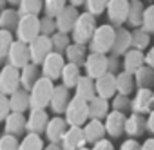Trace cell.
<instances>
[{
    "instance_id": "41",
    "label": "cell",
    "mask_w": 154,
    "mask_h": 150,
    "mask_svg": "<svg viewBox=\"0 0 154 150\" xmlns=\"http://www.w3.org/2000/svg\"><path fill=\"white\" fill-rule=\"evenodd\" d=\"M111 107H112V110H116V112L127 114V112H132V100H131V96L116 94V96L111 100Z\"/></svg>"
},
{
    "instance_id": "23",
    "label": "cell",
    "mask_w": 154,
    "mask_h": 150,
    "mask_svg": "<svg viewBox=\"0 0 154 150\" xmlns=\"http://www.w3.org/2000/svg\"><path fill=\"white\" fill-rule=\"evenodd\" d=\"M82 128H84V134H85L87 143H93V145L98 143V141H102L105 137V134H107L105 123L100 121V119H89Z\"/></svg>"
},
{
    "instance_id": "3",
    "label": "cell",
    "mask_w": 154,
    "mask_h": 150,
    "mask_svg": "<svg viewBox=\"0 0 154 150\" xmlns=\"http://www.w3.org/2000/svg\"><path fill=\"white\" fill-rule=\"evenodd\" d=\"M54 82H51L49 78H40L36 82V85L31 89V110L36 109V110H45L49 105H51V100H53V94H54Z\"/></svg>"
},
{
    "instance_id": "55",
    "label": "cell",
    "mask_w": 154,
    "mask_h": 150,
    "mask_svg": "<svg viewBox=\"0 0 154 150\" xmlns=\"http://www.w3.org/2000/svg\"><path fill=\"white\" fill-rule=\"evenodd\" d=\"M8 2H9V4H11V6H18V4H20V2H22V0H8Z\"/></svg>"
},
{
    "instance_id": "42",
    "label": "cell",
    "mask_w": 154,
    "mask_h": 150,
    "mask_svg": "<svg viewBox=\"0 0 154 150\" xmlns=\"http://www.w3.org/2000/svg\"><path fill=\"white\" fill-rule=\"evenodd\" d=\"M109 0H85V11L93 16H100L102 13H107Z\"/></svg>"
},
{
    "instance_id": "13",
    "label": "cell",
    "mask_w": 154,
    "mask_h": 150,
    "mask_svg": "<svg viewBox=\"0 0 154 150\" xmlns=\"http://www.w3.org/2000/svg\"><path fill=\"white\" fill-rule=\"evenodd\" d=\"M78 16H80V11L78 8H74V6H67L63 11L58 13V16L54 18L56 20V29L58 33H65V34H71L76 22H78Z\"/></svg>"
},
{
    "instance_id": "31",
    "label": "cell",
    "mask_w": 154,
    "mask_h": 150,
    "mask_svg": "<svg viewBox=\"0 0 154 150\" xmlns=\"http://www.w3.org/2000/svg\"><path fill=\"white\" fill-rule=\"evenodd\" d=\"M116 89L118 94H125L131 96L136 89V80H134V74L127 72V70H120L116 74Z\"/></svg>"
},
{
    "instance_id": "46",
    "label": "cell",
    "mask_w": 154,
    "mask_h": 150,
    "mask_svg": "<svg viewBox=\"0 0 154 150\" xmlns=\"http://www.w3.org/2000/svg\"><path fill=\"white\" fill-rule=\"evenodd\" d=\"M13 110H11V103H9V96H0V119L2 121H6L8 118H9V114H11Z\"/></svg>"
},
{
    "instance_id": "19",
    "label": "cell",
    "mask_w": 154,
    "mask_h": 150,
    "mask_svg": "<svg viewBox=\"0 0 154 150\" xmlns=\"http://www.w3.org/2000/svg\"><path fill=\"white\" fill-rule=\"evenodd\" d=\"M96 94L100 98H103V100H112L118 94V89H116V74L107 72V74H103L102 78L96 80Z\"/></svg>"
},
{
    "instance_id": "37",
    "label": "cell",
    "mask_w": 154,
    "mask_h": 150,
    "mask_svg": "<svg viewBox=\"0 0 154 150\" xmlns=\"http://www.w3.org/2000/svg\"><path fill=\"white\" fill-rule=\"evenodd\" d=\"M69 6V0H44V15L56 18L60 11H63Z\"/></svg>"
},
{
    "instance_id": "33",
    "label": "cell",
    "mask_w": 154,
    "mask_h": 150,
    "mask_svg": "<svg viewBox=\"0 0 154 150\" xmlns=\"http://www.w3.org/2000/svg\"><path fill=\"white\" fill-rule=\"evenodd\" d=\"M143 15H145V6L141 0H131V11H129V20L127 26L131 29H138L143 24Z\"/></svg>"
},
{
    "instance_id": "20",
    "label": "cell",
    "mask_w": 154,
    "mask_h": 150,
    "mask_svg": "<svg viewBox=\"0 0 154 150\" xmlns=\"http://www.w3.org/2000/svg\"><path fill=\"white\" fill-rule=\"evenodd\" d=\"M105 130L111 137H120L123 132H125V123H127V116L123 112H116L112 110L107 118H105Z\"/></svg>"
},
{
    "instance_id": "6",
    "label": "cell",
    "mask_w": 154,
    "mask_h": 150,
    "mask_svg": "<svg viewBox=\"0 0 154 150\" xmlns=\"http://www.w3.org/2000/svg\"><path fill=\"white\" fill-rule=\"evenodd\" d=\"M22 89V78H20V69L6 63L0 72V92L4 96H11L17 91Z\"/></svg>"
},
{
    "instance_id": "7",
    "label": "cell",
    "mask_w": 154,
    "mask_h": 150,
    "mask_svg": "<svg viewBox=\"0 0 154 150\" xmlns=\"http://www.w3.org/2000/svg\"><path fill=\"white\" fill-rule=\"evenodd\" d=\"M109 72V56L100 54V52H89L85 63H84V74L89 76L91 80H98L103 74Z\"/></svg>"
},
{
    "instance_id": "47",
    "label": "cell",
    "mask_w": 154,
    "mask_h": 150,
    "mask_svg": "<svg viewBox=\"0 0 154 150\" xmlns=\"http://www.w3.org/2000/svg\"><path fill=\"white\" fill-rule=\"evenodd\" d=\"M118 150H141V145H140L136 139L129 137V139H125V141L120 145V148H118Z\"/></svg>"
},
{
    "instance_id": "9",
    "label": "cell",
    "mask_w": 154,
    "mask_h": 150,
    "mask_svg": "<svg viewBox=\"0 0 154 150\" xmlns=\"http://www.w3.org/2000/svg\"><path fill=\"white\" fill-rule=\"evenodd\" d=\"M129 11H131V0H109L105 15L111 26L123 27L129 20Z\"/></svg>"
},
{
    "instance_id": "1",
    "label": "cell",
    "mask_w": 154,
    "mask_h": 150,
    "mask_svg": "<svg viewBox=\"0 0 154 150\" xmlns=\"http://www.w3.org/2000/svg\"><path fill=\"white\" fill-rule=\"evenodd\" d=\"M116 42V27L111 24L98 26L93 40L89 42V52H100V54H111Z\"/></svg>"
},
{
    "instance_id": "51",
    "label": "cell",
    "mask_w": 154,
    "mask_h": 150,
    "mask_svg": "<svg viewBox=\"0 0 154 150\" xmlns=\"http://www.w3.org/2000/svg\"><path fill=\"white\" fill-rule=\"evenodd\" d=\"M147 130L154 136V110L147 116Z\"/></svg>"
},
{
    "instance_id": "27",
    "label": "cell",
    "mask_w": 154,
    "mask_h": 150,
    "mask_svg": "<svg viewBox=\"0 0 154 150\" xmlns=\"http://www.w3.org/2000/svg\"><path fill=\"white\" fill-rule=\"evenodd\" d=\"M122 65H123V70H127V72H131V74H136V72L145 65V54H143L141 51H138V49H131V51L123 56Z\"/></svg>"
},
{
    "instance_id": "35",
    "label": "cell",
    "mask_w": 154,
    "mask_h": 150,
    "mask_svg": "<svg viewBox=\"0 0 154 150\" xmlns=\"http://www.w3.org/2000/svg\"><path fill=\"white\" fill-rule=\"evenodd\" d=\"M20 11V15H35L40 16V13L44 11V0H22L17 8Z\"/></svg>"
},
{
    "instance_id": "40",
    "label": "cell",
    "mask_w": 154,
    "mask_h": 150,
    "mask_svg": "<svg viewBox=\"0 0 154 150\" xmlns=\"http://www.w3.org/2000/svg\"><path fill=\"white\" fill-rule=\"evenodd\" d=\"M51 42H53V51L65 54V51L72 44V38H71V34H65V33H54L51 36Z\"/></svg>"
},
{
    "instance_id": "24",
    "label": "cell",
    "mask_w": 154,
    "mask_h": 150,
    "mask_svg": "<svg viewBox=\"0 0 154 150\" xmlns=\"http://www.w3.org/2000/svg\"><path fill=\"white\" fill-rule=\"evenodd\" d=\"M82 76H84V72H82V67L80 65L67 63L65 69H63V72H62L60 83L71 91V89H76V85H78V82L82 80Z\"/></svg>"
},
{
    "instance_id": "45",
    "label": "cell",
    "mask_w": 154,
    "mask_h": 150,
    "mask_svg": "<svg viewBox=\"0 0 154 150\" xmlns=\"http://www.w3.org/2000/svg\"><path fill=\"white\" fill-rule=\"evenodd\" d=\"M0 150H20V141L17 139V136L4 134L0 139Z\"/></svg>"
},
{
    "instance_id": "25",
    "label": "cell",
    "mask_w": 154,
    "mask_h": 150,
    "mask_svg": "<svg viewBox=\"0 0 154 150\" xmlns=\"http://www.w3.org/2000/svg\"><path fill=\"white\" fill-rule=\"evenodd\" d=\"M147 130V119L145 116L134 114L131 112V116H127V123H125V134L132 139H136L138 136H141Z\"/></svg>"
},
{
    "instance_id": "39",
    "label": "cell",
    "mask_w": 154,
    "mask_h": 150,
    "mask_svg": "<svg viewBox=\"0 0 154 150\" xmlns=\"http://www.w3.org/2000/svg\"><path fill=\"white\" fill-rule=\"evenodd\" d=\"M15 40H17V38L13 36L11 31L0 29V58H2V60L8 58V54H9V51H11V47H13V44H15Z\"/></svg>"
},
{
    "instance_id": "54",
    "label": "cell",
    "mask_w": 154,
    "mask_h": 150,
    "mask_svg": "<svg viewBox=\"0 0 154 150\" xmlns=\"http://www.w3.org/2000/svg\"><path fill=\"white\" fill-rule=\"evenodd\" d=\"M69 4L74 6V8H78V6H85V0H69Z\"/></svg>"
},
{
    "instance_id": "43",
    "label": "cell",
    "mask_w": 154,
    "mask_h": 150,
    "mask_svg": "<svg viewBox=\"0 0 154 150\" xmlns=\"http://www.w3.org/2000/svg\"><path fill=\"white\" fill-rule=\"evenodd\" d=\"M141 29L149 34L154 33V4H149L145 8V15H143V24H141Z\"/></svg>"
},
{
    "instance_id": "10",
    "label": "cell",
    "mask_w": 154,
    "mask_h": 150,
    "mask_svg": "<svg viewBox=\"0 0 154 150\" xmlns=\"http://www.w3.org/2000/svg\"><path fill=\"white\" fill-rule=\"evenodd\" d=\"M29 52H31V63L42 65L44 60L53 52V42H51V36L40 34L36 40H33V42L29 44Z\"/></svg>"
},
{
    "instance_id": "11",
    "label": "cell",
    "mask_w": 154,
    "mask_h": 150,
    "mask_svg": "<svg viewBox=\"0 0 154 150\" xmlns=\"http://www.w3.org/2000/svg\"><path fill=\"white\" fill-rule=\"evenodd\" d=\"M154 92L152 89H138L132 98V112L140 116H149L154 109Z\"/></svg>"
},
{
    "instance_id": "49",
    "label": "cell",
    "mask_w": 154,
    "mask_h": 150,
    "mask_svg": "<svg viewBox=\"0 0 154 150\" xmlns=\"http://www.w3.org/2000/svg\"><path fill=\"white\" fill-rule=\"evenodd\" d=\"M145 65H149V67L154 69V45L145 52Z\"/></svg>"
},
{
    "instance_id": "2",
    "label": "cell",
    "mask_w": 154,
    "mask_h": 150,
    "mask_svg": "<svg viewBox=\"0 0 154 150\" xmlns=\"http://www.w3.org/2000/svg\"><path fill=\"white\" fill-rule=\"evenodd\" d=\"M98 29V24H96V16L89 15L87 11L80 13L78 16V22H76L72 33H71V38L74 44H82V45H89V42L93 40L94 33Z\"/></svg>"
},
{
    "instance_id": "36",
    "label": "cell",
    "mask_w": 154,
    "mask_h": 150,
    "mask_svg": "<svg viewBox=\"0 0 154 150\" xmlns=\"http://www.w3.org/2000/svg\"><path fill=\"white\" fill-rule=\"evenodd\" d=\"M132 31V49H138V51H145V49H150V34L145 33L141 27L138 29H131Z\"/></svg>"
},
{
    "instance_id": "16",
    "label": "cell",
    "mask_w": 154,
    "mask_h": 150,
    "mask_svg": "<svg viewBox=\"0 0 154 150\" xmlns=\"http://www.w3.org/2000/svg\"><path fill=\"white\" fill-rule=\"evenodd\" d=\"M69 130V125L65 121V118L62 116H53L49 119V125L45 128V137L49 143H62L65 132Z\"/></svg>"
},
{
    "instance_id": "56",
    "label": "cell",
    "mask_w": 154,
    "mask_h": 150,
    "mask_svg": "<svg viewBox=\"0 0 154 150\" xmlns=\"http://www.w3.org/2000/svg\"><path fill=\"white\" fill-rule=\"evenodd\" d=\"M80 150H91V148H87V146H84V148H80Z\"/></svg>"
},
{
    "instance_id": "52",
    "label": "cell",
    "mask_w": 154,
    "mask_h": 150,
    "mask_svg": "<svg viewBox=\"0 0 154 150\" xmlns=\"http://www.w3.org/2000/svg\"><path fill=\"white\" fill-rule=\"evenodd\" d=\"M141 150H154V136L152 137H147L141 143Z\"/></svg>"
},
{
    "instance_id": "48",
    "label": "cell",
    "mask_w": 154,
    "mask_h": 150,
    "mask_svg": "<svg viewBox=\"0 0 154 150\" xmlns=\"http://www.w3.org/2000/svg\"><path fill=\"white\" fill-rule=\"evenodd\" d=\"M91 150H114V145H112V141L111 139H102V141H98V143H94L93 146H91Z\"/></svg>"
},
{
    "instance_id": "32",
    "label": "cell",
    "mask_w": 154,
    "mask_h": 150,
    "mask_svg": "<svg viewBox=\"0 0 154 150\" xmlns=\"http://www.w3.org/2000/svg\"><path fill=\"white\" fill-rule=\"evenodd\" d=\"M20 18H22V15H20L18 9H15V8H6V9H2V15H0V27L13 33V31H17Z\"/></svg>"
},
{
    "instance_id": "28",
    "label": "cell",
    "mask_w": 154,
    "mask_h": 150,
    "mask_svg": "<svg viewBox=\"0 0 154 150\" xmlns=\"http://www.w3.org/2000/svg\"><path fill=\"white\" fill-rule=\"evenodd\" d=\"M109 114H111V103H109V100H103V98L96 96L94 100L89 101V118L91 119L105 121V118Z\"/></svg>"
},
{
    "instance_id": "21",
    "label": "cell",
    "mask_w": 154,
    "mask_h": 150,
    "mask_svg": "<svg viewBox=\"0 0 154 150\" xmlns=\"http://www.w3.org/2000/svg\"><path fill=\"white\" fill-rule=\"evenodd\" d=\"M20 78H22V89L31 92V89L42 78V67L36 63H27L24 69H20Z\"/></svg>"
},
{
    "instance_id": "18",
    "label": "cell",
    "mask_w": 154,
    "mask_h": 150,
    "mask_svg": "<svg viewBox=\"0 0 154 150\" xmlns=\"http://www.w3.org/2000/svg\"><path fill=\"white\" fill-rule=\"evenodd\" d=\"M131 49H132V31L125 27H116V42H114L111 56H116V58L125 56Z\"/></svg>"
},
{
    "instance_id": "12",
    "label": "cell",
    "mask_w": 154,
    "mask_h": 150,
    "mask_svg": "<svg viewBox=\"0 0 154 150\" xmlns=\"http://www.w3.org/2000/svg\"><path fill=\"white\" fill-rule=\"evenodd\" d=\"M6 62L17 69H24L27 63H31V52H29V45L20 42V40H15Z\"/></svg>"
},
{
    "instance_id": "22",
    "label": "cell",
    "mask_w": 154,
    "mask_h": 150,
    "mask_svg": "<svg viewBox=\"0 0 154 150\" xmlns=\"http://www.w3.org/2000/svg\"><path fill=\"white\" fill-rule=\"evenodd\" d=\"M27 130V116L18 114V112H11L9 118L4 121V132L9 136H20Z\"/></svg>"
},
{
    "instance_id": "44",
    "label": "cell",
    "mask_w": 154,
    "mask_h": 150,
    "mask_svg": "<svg viewBox=\"0 0 154 150\" xmlns=\"http://www.w3.org/2000/svg\"><path fill=\"white\" fill-rule=\"evenodd\" d=\"M40 26H42V34L45 36H53L54 33H58L56 29V20L51 18V16H40Z\"/></svg>"
},
{
    "instance_id": "30",
    "label": "cell",
    "mask_w": 154,
    "mask_h": 150,
    "mask_svg": "<svg viewBox=\"0 0 154 150\" xmlns=\"http://www.w3.org/2000/svg\"><path fill=\"white\" fill-rule=\"evenodd\" d=\"M9 103H11V110L13 112H18V114H24L27 110H31V94L24 89L17 91L15 94L9 96Z\"/></svg>"
},
{
    "instance_id": "4",
    "label": "cell",
    "mask_w": 154,
    "mask_h": 150,
    "mask_svg": "<svg viewBox=\"0 0 154 150\" xmlns=\"http://www.w3.org/2000/svg\"><path fill=\"white\" fill-rule=\"evenodd\" d=\"M63 118H65L69 127H84L91 119L89 118V103L78 96H72Z\"/></svg>"
},
{
    "instance_id": "53",
    "label": "cell",
    "mask_w": 154,
    "mask_h": 150,
    "mask_svg": "<svg viewBox=\"0 0 154 150\" xmlns=\"http://www.w3.org/2000/svg\"><path fill=\"white\" fill-rule=\"evenodd\" d=\"M44 150H63V148H62V145H60V143H49Z\"/></svg>"
},
{
    "instance_id": "26",
    "label": "cell",
    "mask_w": 154,
    "mask_h": 150,
    "mask_svg": "<svg viewBox=\"0 0 154 150\" xmlns=\"http://www.w3.org/2000/svg\"><path fill=\"white\" fill-rule=\"evenodd\" d=\"M87 45H82V44H71L69 45V49L65 51V60H67V63H74V65H80L82 69H84V63H85V60H87V56H89V52H87Z\"/></svg>"
},
{
    "instance_id": "29",
    "label": "cell",
    "mask_w": 154,
    "mask_h": 150,
    "mask_svg": "<svg viewBox=\"0 0 154 150\" xmlns=\"http://www.w3.org/2000/svg\"><path fill=\"white\" fill-rule=\"evenodd\" d=\"M74 96H78V98H82V100H85L89 103L91 100H94L98 96L96 94V82L84 74L82 80L78 82V85H76V89H74Z\"/></svg>"
},
{
    "instance_id": "14",
    "label": "cell",
    "mask_w": 154,
    "mask_h": 150,
    "mask_svg": "<svg viewBox=\"0 0 154 150\" xmlns=\"http://www.w3.org/2000/svg\"><path fill=\"white\" fill-rule=\"evenodd\" d=\"M60 145H62L63 150H80V148H84L87 145L84 128L82 127H69V130L65 132Z\"/></svg>"
},
{
    "instance_id": "38",
    "label": "cell",
    "mask_w": 154,
    "mask_h": 150,
    "mask_svg": "<svg viewBox=\"0 0 154 150\" xmlns=\"http://www.w3.org/2000/svg\"><path fill=\"white\" fill-rule=\"evenodd\" d=\"M44 139L40 134H26L24 139L20 141V150H44Z\"/></svg>"
},
{
    "instance_id": "34",
    "label": "cell",
    "mask_w": 154,
    "mask_h": 150,
    "mask_svg": "<svg viewBox=\"0 0 154 150\" xmlns=\"http://www.w3.org/2000/svg\"><path fill=\"white\" fill-rule=\"evenodd\" d=\"M134 80H136L138 89H152L154 87V69L149 65H143L134 74Z\"/></svg>"
},
{
    "instance_id": "50",
    "label": "cell",
    "mask_w": 154,
    "mask_h": 150,
    "mask_svg": "<svg viewBox=\"0 0 154 150\" xmlns=\"http://www.w3.org/2000/svg\"><path fill=\"white\" fill-rule=\"evenodd\" d=\"M116 69H118V58L116 56H109V72L116 74Z\"/></svg>"
},
{
    "instance_id": "17",
    "label": "cell",
    "mask_w": 154,
    "mask_h": 150,
    "mask_svg": "<svg viewBox=\"0 0 154 150\" xmlns=\"http://www.w3.org/2000/svg\"><path fill=\"white\" fill-rule=\"evenodd\" d=\"M49 112L47 110H29L27 116V132L29 134H45V128L49 125Z\"/></svg>"
},
{
    "instance_id": "15",
    "label": "cell",
    "mask_w": 154,
    "mask_h": 150,
    "mask_svg": "<svg viewBox=\"0 0 154 150\" xmlns=\"http://www.w3.org/2000/svg\"><path fill=\"white\" fill-rule=\"evenodd\" d=\"M71 100H72V98H71V94H69V89L63 87L62 83H58V85L54 87V94H53V100H51V105H49L51 112H54V116L65 114V110H67Z\"/></svg>"
},
{
    "instance_id": "5",
    "label": "cell",
    "mask_w": 154,
    "mask_h": 150,
    "mask_svg": "<svg viewBox=\"0 0 154 150\" xmlns=\"http://www.w3.org/2000/svg\"><path fill=\"white\" fill-rule=\"evenodd\" d=\"M17 40L24 42V44H31L33 40H36L42 34V26H40V16L35 15H24L18 22L17 27Z\"/></svg>"
},
{
    "instance_id": "8",
    "label": "cell",
    "mask_w": 154,
    "mask_h": 150,
    "mask_svg": "<svg viewBox=\"0 0 154 150\" xmlns=\"http://www.w3.org/2000/svg\"><path fill=\"white\" fill-rule=\"evenodd\" d=\"M65 65H67L65 56H63L62 52L53 51V52L44 60V63L40 65V67H42V76H44V78H49L51 82H56V80L62 78V72H63Z\"/></svg>"
}]
</instances>
